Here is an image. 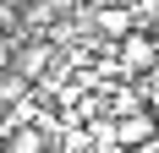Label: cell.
<instances>
[{"instance_id": "5", "label": "cell", "mask_w": 159, "mask_h": 153, "mask_svg": "<svg viewBox=\"0 0 159 153\" xmlns=\"http://www.w3.org/2000/svg\"><path fill=\"white\" fill-rule=\"evenodd\" d=\"M11 153H44V131H11Z\"/></svg>"}, {"instance_id": "8", "label": "cell", "mask_w": 159, "mask_h": 153, "mask_svg": "<svg viewBox=\"0 0 159 153\" xmlns=\"http://www.w3.org/2000/svg\"><path fill=\"white\" fill-rule=\"evenodd\" d=\"M0 66H11V49H6V44H0Z\"/></svg>"}, {"instance_id": "9", "label": "cell", "mask_w": 159, "mask_h": 153, "mask_svg": "<svg viewBox=\"0 0 159 153\" xmlns=\"http://www.w3.org/2000/svg\"><path fill=\"white\" fill-rule=\"evenodd\" d=\"M0 6H33V0H0Z\"/></svg>"}, {"instance_id": "4", "label": "cell", "mask_w": 159, "mask_h": 153, "mask_svg": "<svg viewBox=\"0 0 159 153\" xmlns=\"http://www.w3.org/2000/svg\"><path fill=\"white\" fill-rule=\"evenodd\" d=\"M148 137H154V115H143V109L115 120V142H121V148H143Z\"/></svg>"}, {"instance_id": "1", "label": "cell", "mask_w": 159, "mask_h": 153, "mask_svg": "<svg viewBox=\"0 0 159 153\" xmlns=\"http://www.w3.org/2000/svg\"><path fill=\"white\" fill-rule=\"evenodd\" d=\"M121 66H126V71H154L159 66V38L154 33H126V38H121Z\"/></svg>"}, {"instance_id": "10", "label": "cell", "mask_w": 159, "mask_h": 153, "mask_svg": "<svg viewBox=\"0 0 159 153\" xmlns=\"http://www.w3.org/2000/svg\"><path fill=\"white\" fill-rule=\"evenodd\" d=\"M148 33H154V38H159V16H154V28H148Z\"/></svg>"}, {"instance_id": "3", "label": "cell", "mask_w": 159, "mask_h": 153, "mask_svg": "<svg viewBox=\"0 0 159 153\" xmlns=\"http://www.w3.org/2000/svg\"><path fill=\"white\" fill-rule=\"evenodd\" d=\"M49 60H55V49H49V44H22V49L11 55V71L22 76V82H39Z\"/></svg>"}, {"instance_id": "2", "label": "cell", "mask_w": 159, "mask_h": 153, "mask_svg": "<svg viewBox=\"0 0 159 153\" xmlns=\"http://www.w3.org/2000/svg\"><path fill=\"white\" fill-rule=\"evenodd\" d=\"M93 33H104V38H126V33H137V16H132V6H115V0H104V6H93Z\"/></svg>"}, {"instance_id": "7", "label": "cell", "mask_w": 159, "mask_h": 153, "mask_svg": "<svg viewBox=\"0 0 159 153\" xmlns=\"http://www.w3.org/2000/svg\"><path fill=\"white\" fill-rule=\"evenodd\" d=\"M77 6H82V11H93V6H104V0H77Z\"/></svg>"}, {"instance_id": "6", "label": "cell", "mask_w": 159, "mask_h": 153, "mask_svg": "<svg viewBox=\"0 0 159 153\" xmlns=\"http://www.w3.org/2000/svg\"><path fill=\"white\" fill-rule=\"evenodd\" d=\"M22 88H28V82H22V76H6V82H0V104H16V98H22Z\"/></svg>"}]
</instances>
